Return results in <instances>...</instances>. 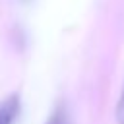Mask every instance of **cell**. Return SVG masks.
Masks as SVG:
<instances>
[{
    "mask_svg": "<svg viewBox=\"0 0 124 124\" xmlns=\"http://www.w3.org/2000/svg\"><path fill=\"white\" fill-rule=\"evenodd\" d=\"M19 114V95L12 93L0 101V124H14Z\"/></svg>",
    "mask_w": 124,
    "mask_h": 124,
    "instance_id": "cell-1",
    "label": "cell"
},
{
    "mask_svg": "<svg viewBox=\"0 0 124 124\" xmlns=\"http://www.w3.org/2000/svg\"><path fill=\"white\" fill-rule=\"evenodd\" d=\"M45 124H70V122H68V112H66V108H64V107H58V108L48 116V120H46Z\"/></svg>",
    "mask_w": 124,
    "mask_h": 124,
    "instance_id": "cell-2",
    "label": "cell"
},
{
    "mask_svg": "<svg viewBox=\"0 0 124 124\" xmlns=\"http://www.w3.org/2000/svg\"><path fill=\"white\" fill-rule=\"evenodd\" d=\"M114 116H116V124H124V81H122V89H120V95H118V101H116Z\"/></svg>",
    "mask_w": 124,
    "mask_h": 124,
    "instance_id": "cell-3",
    "label": "cell"
}]
</instances>
